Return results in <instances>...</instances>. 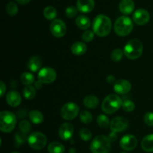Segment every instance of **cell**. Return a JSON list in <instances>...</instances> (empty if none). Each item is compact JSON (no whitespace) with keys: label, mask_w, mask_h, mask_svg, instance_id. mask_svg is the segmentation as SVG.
<instances>
[{"label":"cell","mask_w":153,"mask_h":153,"mask_svg":"<svg viewBox=\"0 0 153 153\" xmlns=\"http://www.w3.org/2000/svg\"><path fill=\"white\" fill-rule=\"evenodd\" d=\"M79 113V108L74 102H67L63 105L61 110V115L66 120H74Z\"/></svg>","instance_id":"obj_8"},{"label":"cell","mask_w":153,"mask_h":153,"mask_svg":"<svg viewBox=\"0 0 153 153\" xmlns=\"http://www.w3.org/2000/svg\"><path fill=\"white\" fill-rule=\"evenodd\" d=\"M20 81L23 85H31V84L34 82V76L31 73L25 72L21 75Z\"/></svg>","instance_id":"obj_28"},{"label":"cell","mask_w":153,"mask_h":153,"mask_svg":"<svg viewBox=\"0 0 153 153\" xmlns=\"http://www.w3.org/2000/svg\"><path fill=\"white\" fill-rule=\"evenodd\" d=\"M83 104L88 108H95L99 105V100L96 96L88 95L84 98Z\"/></svg>","instance_id":"obj_22"},{"label":"cell","mask_w":153,"mask_h":153,"mask_svg":"<svg viewBox=\"0 0 153 153\" xmlns=\"http://www.w3.org/2000/svg\"><path fill=\"white\" fill-rule=\"evenodd\" d=\"M121 153H126V152H121Z\"/></svg>","instance_id":"obj_45"},{"label":"cell","mask_w":153,"mask_h":153,"mask_svg":"<svg viewBox=\"0 0 153 153\" xmlns=\"http://www.w3.org/2000/svg\"><path fill=\"white\" fill-rule=\"evenodd\" d=\"M122 99L117 94H109L102 103V110L107 114L115 113L122 106Z\"/></svg>","instance_id":"obj_3"},{"label":"cell","mask_w":153,"mask_h":153,"mask_svg":"<svg viewBox=\"0 0 153 153\" xmlns=\"http://www.w3.org/2000/svg\"><path fill=\"white\" fill-rule=\"evenodd\" d=\"M143 46L140 40L132 39L130 40L124 47V55L130 60L137 59L143 53Z\"/></svg>","instance_id":"obj_2"},{"label":"cell","mask_w":153,"mask_h":153,"mask_svg":"<svg viewBox=\"0 0 153 153\" xmlns=\"http://www.w3.org/2000/svg\"><path fill=\"white\" fill-rule=\"evenodd\" d=\"M50 31L52 35L58 38L64 37L67 32V26L65 22L62 19H54L50 24Z\"/></svg>","instance_id":"obj_10"},{"label":"cell","mask_w":153,"mask_h":153,"mask_svg":"<svg viewBox=\"0 0 153 153\" xmlns=\"http://www.w3.org/2000/svg\"><path fill=\"white\" fill-rule=\"evenodd\" d=\"M133 20L137 25H143L148 23L150 19V14L146 10L143 8H139L133 13Z\"/></svg>","instance_id":"obj_13"},{"label":"cell","mask_w":153,"mask_h":153,"mask_svg":"<svg viewBox=\"0 0 153 153\" xmlns=\"http://www.w3.org/2000/svg\"><path fill=\"white\" fill-rule=\"evenodd\" d=\"M119 9L123 14L128 15L132 13L134 9V3L133 0H121L119 4Z\"/></svg>","instance_id":"obj_18"},{"label":"cell","mask_w":153,"mask_h":153,"mask_svg":"<svg viewBox=\"0 0 153 153\" xmlns=\"http://www.w3.org/2000/svg\"><path fill=\"white\" fill-rule=\"evenodd\" d=\"M76 25L82 30H87L91 26V20L85 15H79L76 19Z\"/></svg>","instance_id":"obj_23"},{"label":"cell","mask_w":153,"mask_h":153,"mask_svg":"<svg viewBox=\"0 0 153 153\" xmlns=\"http://www.w3.org/2000/svg\"><path fill=\"white\" fill-rule=\"evenodd\" d=\"M92 153H108L111 149V140L105 135H98L94 138L90 146Z\"/></svg>","instance_id":"obj_6"},{"label":"cell","mask_w":153,"mask_h":153,"mask_svg":"<svg viewBox=\"0 0 153 153\" xmlns=\"http://www.w3.org/2000/svg\"><path fill=\"white\" fill-rule=\"evenodd\" d=\"M114 28L118 36L126 37L132 31L133 22L128 16H121L115 21Z\"/></svg>","instance_id":"obj_4"},{"label":"cell","mask_w":153,"mask_h":153,"mask_svg":"<svg viewBox=\"0 0 153 153\" xmlns=\"http://www.w3.org/2000/svg\"><path fill=\"white\" fill-rule=\"evenodd\" d=\"M6 101L7 104L11 107H17L20 105L22 98H21L20 94L17 91H10L6 95Z\"/></svg>","instance_id":"obj_17"},{"label":"cell","mask_w":153,"mask_h":153,"mask_svg":"<svg viewBox=\"0 0 153 153\" xmlns=\"http://www.w3.org/2000/svg\"><path fill=\"white\" fill-rule=\"evenodd\" d=\"M79 136L82 140H85V141H88L91 140V137H92V133L87 128H82L79 131Z\"/></svg>","instance_id":"obj_36"},{"label":"cell","mask_w":153,"mask_h":153,"mask_svg":"<svg viewBox=\"0 0 153 153\" xmlns=\"http://www.w3.org/2000/svg\"><path fill=\"white\" fill-rule=\"evenodd\" d=\"M42 85H43V84H42L40 81H37V82H34V88H35L36 89H40L42 87Z\"/></svg>","instance_id":"obj_42"},{"label":"cell","mask_w":153,"mask_h":153,"mask_svg":"<svg viewBox=\"0 0 153 153\" xmlns=\"http://www.w3.org/2000/svg\"><path fill=\"white\" fill-rule=\"evenodd\" d=\"M143 121L149 126H153V112H147L145 114Z\"/></svg>","instance_id":"obj_39"},{"label":"cell","mask_w":153,"mask_h":153,"mask_svg":"<svg viewBox=\"0 0 153 153\" xmlns=\"http://www.w3.org/2000/svg\"><path fill=\"white\" fill-rule=\"evenodd\" d=\"M124 52L120 49H115L114 50L112 51L111 54V58L114 62H119L121 61L123 56Z\"/></svg>","instance_id":"obj_31"},{"label":"cell","mask_w":153,"mask_h":153,"mask_svg":"<svg viewBox=\"0 0 153 153\" xmlns=\"http://www.w3.org/2000/svg\"><path fill=\"white\" fill-rule=\"evenodd\" d=\"M0 90H1V97H2L4 94V92L6 91V85H4V83L3 82H0Z\"/></svg>","instance_id":"obj_40"},{"label":"cell","mask_w":153,"mask_h":153,"mask_svg":"<svg viewBox=\"0 0 153 153\" xmlns=\"http://www.w3.org/2000/svg\"><path fill=\"white\" fill-rule=\"evenodd\" d=\"M95 7L94 0H77L76 7L81 13H89L92 11Z\"/></svg>","instance_id":"obj_16"},{"label":"cell","mask_w":153,"mask_h":153,"mask_svg":"<svg viewBox=\"0 0 153 153\" xmlns=\"http://www.w3.org/2000/svg\"><path fill=\"white\" fill-rule=\"evenodd\" d=\"M16 115L8 111H4L0 113V129L2 132L10 133L16 127Z\"/></svg>","instance_id":"obj_5"},{"label":"cell","mask_w":153,"mask_h":153,"mask_svg":"<svg viewBox=\"0 0 153 153\" xmlns=\"http://www.w3.org/2000/svg\"><path fill=\"white\" fill-rule=\"evenodd\" d=\"M57 14V10L52 6H47L44 8L43 10V15H44L45 18L48 20H54L56 18Z\"/></svg>","instance_id":"obj_26"},{"label":"cell","mask_w":153,"mask_h":153,"mask_svg":"<svg viewBox=\"0 0 153 153\" xmlns=\"http://www.w3.org/2000/svg\"><path fill=\"white\" fill-rule=\"evenodd\" d=\"M131 89V84L125 79L117 80L114 84V90L119 94H128Z\"/></svg>","instance_id":"obj_14"},{"label":"cell","mask_w":153,"mask_h":153,"mask_svg":"<svg viewBox=\"0 0 153 153\" xmlns=\"http://www.w3.org/2000/svg\"><path fill=\"white\" fill-rule=\"evenodd\" d=\"M112 28V22L110 18L104 14L96 16L93 22L94 34L100 37H104L110 34Z\"/></svg>","instance_id":"obj_1"},{"label":"cell","mask_w":153,"mask_h":153,"mask_svg":"<svg viewBox=\"0 0 153 153\" xmlns=\"http://www.w3.org/2000/svg\"><path fill=\"white\" fill-rule=\"evenodd\" d=\"M27 141L31 149H35V150H40L46 146L47 138L43 133L34 131L28 136Z\"/></svg>","instance_id":"obj_7"},{"label":"cell","mask_w":153,"mask_h":153,"mask_svg":"<svg viewBox=\"0 0 153 153\" xmlns=\"http://www.w3.org/2000/svg\"><path fill=\"white\" fill-rule=\"evenodd\" d=\"M128 126V122L126 119L122 117H117L111 121L110 128L114 133L122 132L126 129Z\"/></svg>","instance_id":"obj_11"},{"label":"cell","mask_w":153,"mask_h":153,"mask_svg":"<svg viewBox=\"0 0 153 153\" xmlns=\"http://www.w3.org/2000/svg\"><path fill=\"white\" fill-rule=\"evenodd\" d=\"M106 80H107V82L110 84H112V83L114 84L115 82H116V81H115V78L114 76H107V79H106Z\"/></svg>","instance_id":"obj_41"},{"label":"cell","mask_w":153,"mask_h":153,"mask_svg":"<svg viewBox=\"0 0 153 153\" xmlns=\"http://www.w3.org/2000/svg\"><path fill=\"white\" fill-rule=\"evenodd\" d=\"M6 11L10 16H15L18 13L17 4L13 1H10L6 6Z\"/></svg>","instance_id":"obj_32"},{"label":"cell","mask_w":153,"mask_h":153,"mask_svg":"<svg viewBox=\"0 0 153 153\" xmlns=\"http://www.w3.org/2000/svg\"><path fill=\"white\" fill-rule=\"evenodd\" d=\"M87 51V46L84 42L78 41L73 43L71 46V52L73 55H83Z\"/></svg>","instance_id":"obj_19"},{"label":"cell","mask_w":153,"mask_h":153,"mask_svg":"<svg viewBox=\"0 0 153 153\" xmlns=\"http://www.w3.org/2000/svg\"><path fill=\"white\" fill-rule=\"evenodd\" d=\"M19 130H20L22 132L27 134V133L30 131V130H31V124H30V123L28 122V120H22L20 123H19Z\"/></svg>","instance_id":"obj_34"},{"label":"cell","mask_w":153,"mask_h":153,"mask_svg":"<svg viewBox=\"0 0 153 153\" xmlns=\"http://www.w3.org/2000/svg\"><path fill=\"white\" fill-rule=\"evenodd\" d=\"M28 69L31 72H37L41 70L42 60L40 57L34 56L29 59L28 62Z\"/></svg>","instance_id":"obj_20"},{"label":"cell","mask_w":153,"mask_h":153,"mask_svg":"<svg viewBox=\"0 0 153 153\" xmlns=\"http://www.w3.org/2000/svg\"><path fill=\"white\" fill-rule=\"evenodd\" d=\"M47 149L49 153H64L65 147L59 142H52L49 143Z\"/></svg>","instance_id":"obj_24"},{"label":"cell","mask_w":153,"mask_h":153,"mask_svg":"<svg viewBox=\"0 0 153 153\" xmlns=\"http://www.w3.org/2000/svg\"><path fill=\"white\" fill-rule=\"evenodd\" d=\"M137 145V139L132 134H126L121 138L120 146L123 150L131 151L136 148Z\"/></svg>","instance_id":"obj_12"},{"label":"cell","mask_w":153,"mask_h":153,"mask_svg":"<svg viewBox=\"0 0 153 153\" xmlns=\"http://www.w3.org/2000/svg\"><path fill=\"white\" fill-rule=\"evenodd\" d=\"M78 12L77 7H74V6H69L66 8L65 10V14L67 17L73 18L76 16Z\"/></svg>","instance_id":"obj_38"},{"label":"cell","mask_w":153,"mask_h":153,"mask_svg":"<svg viewBox=\"0 0 153 153\" xmlns=\"http://www.w3.org/2000/svg\"><path fill=\"white\" fill-rule=\"evenodd\" d=\"M30 120L34 124H40L43 121V115L37 110H33L29 113Z\"/></svg>","instance_id":"obj_25"},{"label":"cell","mask_w":153,"mask_h":153,"mask_svg":"<svg viewBox=\"0 0 153 153\" xmlns=\"http://www.w3.org/2000/svg\"><path fill=\"white\" fill-rule=\"evenodd\" d=\"M57 77V73L52 67H43L39 71L38 81L42 84H51L55 82Z\"/></svg>","instance_id":"obj_9"},{"label":"cell","mask_w":153,"mask_h":153,"mask_svg":"<svg viewBox=\"0 0 153 153\" xmlns=\"http://www.w3.org/2000/svg\"><path fill=\"white\" fill-rule=\"evenodd\" d=\"M80 120L83 123L89 124L92 122L93 116L88 111H82L80 113Z\"/></svg>","instance_id":"obj_30"},{"label":"cell","mask_w":153,"mask_h":153,"mask_svg":"<svg viewBox=\"0 0 153 153\" xmlns=\"http://www.w3.org/2000/svg\"><path fill=\"white\" fill-rule=\"evenodd\" d=\"M19 4H28V2H30L31 0H16Z\"/></svg>","instance_id":"obj_43"},{"label":"cell","mask_w":153,"mask_h":153,"mask_svg":"<svg viewBox=\"0 0 153 153\" xmlns=\"http://www.w3.org/2000/svg\"><path fill=\"white\" fill-rule=\"evenodd\" d=\"M122 108L125 111L131 112L134 111V108H135V105L131 100H125L124 102H123Z\"/></svg>","instance_id":"obj_35"},{"label":"cell","mask_w":153,"mask_h":153,"mask_svg":"<svg viewBox=\"0 0 153 153\" xmlns=\"http://www.w3.org/2000/svg\"><path fill=\"white\" fill-rule=\"evenodd\" d=\"M141 147L145 152H153V134L146 135L141 141Z\"/></svg>","instance_id":"obj_21"},{"label":"cell","mask_w":153,"mask_h":153,"mask_svg":"<svg viewBox=\"0 0 153 153\" xmlns=\"http://www.w3.org/2000/svg\"><path fill=\"white\" fill-rule=\"evenodd\" d=\"M73 133H74V128H73V125L68 123L62 124L60 126L59 131H58L59 137L63 140H70L73 137Z\"/></svg>","instance_id":"obj_15"},{"label":"cell","mask_w":153,"mask_h":153,"mask_svg":"<svg viewBox=\"0 0 153 153\" xmlns=\"http://www.w3.org/2000/svg\"><path fill=\"white\" fill-rule=\"evenodd\" d=\"M97 122L100 128H107L108 127L110 126V121H109L108 117L105 116V114H100V116L97 117Z\"/></svg>","instance_id":"obj_29"},{"label":"cell","mask_w":153,"mask_h":153,"mask_svg":"<svg viewBox=\"0 0 153 153\" xmlns=\"http://www.w3.org/2000/svg\"><path fill=\"white\" fill-rule=\"evenodd\" d=\"M82 38L85 42H91L94 38V32L91 30H86L82 34Z\"/></svg>","instance_id":"obj_37"},{"label":"cell","mask_w":153,"mask_h":153,"mask_svg":"<svg viewBox=\"0 0 153 153\" xmlns=\"http://www.w3.org/2000/svg\"><path fill=\"white\" fill-rule=\"evenodd\" d=\"M12 153H19V152H12Z\"/></svg>","instance_id":"obj_44"},{"label":"cell","mask_w":153,"mask_h":153,"mask_svg":"<svg viewBox=\"0 0 153 153\" xmlns=\"http://www.w3.org/2000/svg\"><path fill=\"white\" fill-rule=\"evenodd\" d=\"M27 135L25 133L22 132V131H19L16 134L15 136V143H16V146H19L20 145H22V143H25V141L26 140Z\"/></svg>","instance_id":"obj_33"},{"label":"cell","mask_w":153,"mask_h":153,"mask_svg":"<svg viewBox=\"0 0 153 153\" xmlns=\"http://www.w3.org/2000/svg\"><path fill=\"white\" fill-rule=\"evenodd\" d=\"M24 97L27 100H33L36 96V89L32 85H26L22 91Z\"/></svg>","instance_id":"obj_27"}]
</instances>
